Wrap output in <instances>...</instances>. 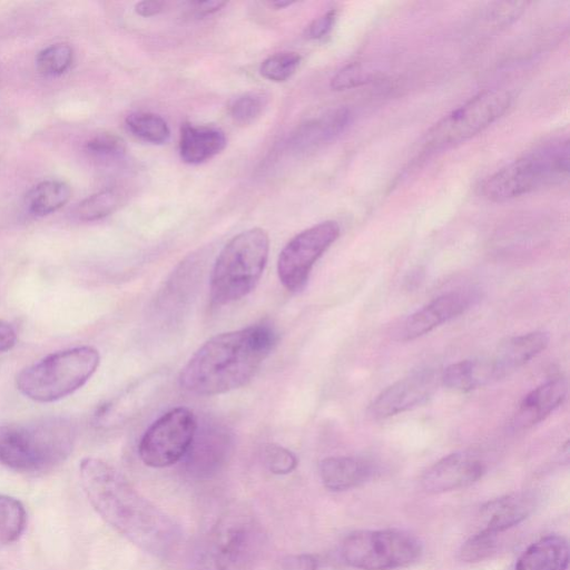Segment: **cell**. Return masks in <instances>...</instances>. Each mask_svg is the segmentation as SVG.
Listing matches in <instances>:
<instances>
[{"label": "cell", "instance_id": "6da1fadb", "mask_svg": "<svg viewBox=\"0 0 570 570\" xmlns=\"http://www.w3.org/2000/svg\"><path fill=\"white\" fill-rule=\"evenodd\" d=\"M79 474L92 508L127 540L155 557H166L176 549L181 537L178 524L115 466L98 458H85Z\"/></svg>", "mask_w": 570, "mask_h": 570}, {"label": "cell", "instance_id": "7a4b0ae2", "mask_svg": "<svg viewBox=\"0 0 570 570\" xmlns=\"http://www.w3.org/2000/svg\"><path fill=\"white\" fill-rule=\"evenodd\" d=\"M277 341L276 331L265 322L217 334L183 367L179 385L207 396L238 389L252 380Z\"/></svg>", "mask_w": 570, "mask_h": 570}, {"label": "cell", "instance_id": "3957f363", "mask_svg": "<svg viewBox=\"0 0 570 570\" xmlns=\"http://www.w3.org/2000/svg\"><path fill=\"white\" fill-rule=\"evenodd\" d=\"M75 430L62 417L0 425V462L16 471L48 470L72 451Z\"/></svg>", "mask_w": 570, "mask_h": 570}, {"label": "cell", "instance_id": "277c9868", "mask_svg": "<svg viewBox=\"0 0 570 570\" xmlns=\"http://www.w3.org/2000/svg\"><path fill=\"white\" fill-rule=\"evenodd\" d=\"M265 535L247 512L220 517L195 546L189 570H248L262 552Z\"/></svg>", "mask_w": 570, "mask_h": 570}, {"label": "cell", "instance_id": "5b68a950", "mask_svg": "<svg viewBox=\"0 0 570 570\" xmlns=\"http://www.w3.org/2000/svg\"><path fill=\"white\" fill-rule=\"evenodd\" d=\"M268 252L269 237L263 228L234 236L215 261L209 284L212 303L223 306L249 294L263 275Z\"/></svg>", "mask_w": 570, "mask_h": 570}, {"label": "cell", "instance_id": "8992f818", "mask_svg": "<svg viewBox=\"0 0 570 570\" xmlns=\"http://www.w3.org/2000/svg\"><path fill=\"white\" fill-rule=\"evenodd\" d=\"M569 139L548 142L491 175L482 194L491 202H504L559 185L569 176Z\"/></svg>", "mask_w": 570, "mask_h": 570}, {"label": "cell", "instance_id": "52a82bcc", "mask_svg": "<svg viewBox=\"0 0 570 570\" xmlns=\"http://www.w3.org/2000/svg\"><path fill=\"white\" fill-rule=\"evenodd\" d=\"M99 352L77 346L52 353L17 375V389L37 402H53L79 390L97 371Z\"/></svg>", "mask_w": 570, "mask_h": 570}, {"label": "cell", "instance_id": "ba28073f", "mask_svg": "<svg viewBox=\"0 0 570 570\" xmlns=\"http://www.w3.org/2000/svg\"><path fill=\"white\" fill-rule=\"evenodd\" d=\"M511 96L503 89L484 90L439 120L422 140L424 153H436L464 142L498 120Z\"/></svg>", "mask_w": 570, "mask_h": 570}, {"label": "cell", "instance_id": "9c48e42d", "mask_svg": "<svg viewBox=\"0 0 570 570\" xmlns=\"http://www.w3.org/2000/svg\"><path fill=\"white\" fill-rule=\"evenodd\" d=\"M344 561L360 570H393L415 562L422 553L420 540L400 529L360 530L342 543Z\"/></svg>", "mask_w": 570, "mask_h": 570}, {"label": "cell", "instance_id": "30bf717a", "mask_svg": "<svg viewBox=\"0 0 570 570\" xmlns=\"http://www.w3.org/2000/svg\"><path fill=\"white\" fill-rule=\"evenodd\" d=\"M191 410L178 406L164 413L142 434L138 444L140 460L151 468H166L180 461L197 430Z\"/></svg>", "mask_w": 570, "mask_h": 570}, {"label": "cell", "instance_id": "8fae6325", "mask_svg": "<svg viewBox=\"0 0 570 570\" xmlns=\"http://www.w3.org/2000/svg\"><path fill=\"white\" fill-rule=\"evenodd\" d=\"M340 233V225L335 220H325L295 235L278 255L277 274L282 285L289 292L301 291L314 264L338 238Z\"/></svg>", "mask_w": 570, "mask_h": 570}, {"label": "cell", "instance_id": "7c38bea8", "mask_svg": "<svg viewBox=\"0 0 570 570\" xmlns=\"http://www.w3.org/2000/svg\"><path fill=\"white\" fill-rule=\"evenodd\" d=\"M441 384V371L433 367L415 370L383 390L370 404L375 420L409 411L428 401Z\"/></svg>", "mask_w": 570, "mask_h": 570}, {"label": "cell", "instance_id": "4fadbf2b", "mask_svg": "<svg viewBox=\"0 0 570 570\" xmlns=\"http://www.w3.org/2000/svg\"><path fill=\"white\" fill-rule=\"evenodd\" d=\"M479 297L475 289H456L434 298L404 321L397 333L399 340L407 342L430 333L463 314Z\"/></svg>", "mask_w": 570, "mask_h": 570}, {"label": "cell", "instance_id": "5bb4252c", "mask_svg": "<svg viewBox=\"0 0 570 570\" xmlns=\"http://www.w3.org/2000/svg\"><path fill=\"white\" fill-rule=\"evenodd\" d=\"M485 472L483 461L470 452L451 453L430 468L421 476V487L428 493H443L469 487Z\"/></svg>", "mask_w": 570, "mask_h": 570}, {"label": "cell", "instance_id": "9a60e30c", "mask_svg": "<svg viewBox=\"0 0 570 570\" xmlns=\"http://www.w3.org/2000/svg\"><path fill=\"white\" fill-rule=\"evenodd\" d=\"M232 448L229 433L222 428H203L195 432L185 454L187 473L195 479L214 476L225 464Z\"/></svg>", "mask_w": 570, "mask_h": 570}, {"label": "cell", "instance_id": "2e32d148", "mask_svg": "<svg viewBox=\"0 0 570 570\" xmlns=\"http://www.w3.org/2000/svg\"><path fill=\"white\" fill-rule=\"evenodd\" d=\"M567 381L552 377L530 391L521 400L512 420L514 429H528L543 421L567 396Z\"/></svg>", "mask_w": 570, "mask_h": 570}, {"label": "cell", "instance_id": "e0dca14e", "mask_svg": "<svg viewBox=\"0 0 570 570\" xmlns=\"http://www.w3.org/2000/svg\"><path fill=\"white\" fill-rule=\"evenodd\" d=\"M160 377L155 374L138 382L120 395L100 404L95 414L94 423L99 428H112L135 415L158 386Z\"/></svg>", "mask_w": 570, "mask_h": 570}, {"label": "cell", "instance_id": "ac0fdd59", "mask_svg": "<svg viewBox=\"0 0 570 570\" xmlns=\"http://www.w3.org/2000/svg\"><path fill=\"white\" fill-rule=\"evenodd\" d=\"M351 119V111L345 107L328 110L297 128L291 146L299 151L318 148L338 137L348 127Z\"/></svg>", "mask_w": 570, "mask_h": 570}, {"label": "cell", "instance_id": "d6986e66", "mask_svg": "<svg viewBox=\"0 0 570 570\" xmlns=\"http://www.w3.org/2000/svg\"><path fill=\"white\" fill-rule=\"evenodd\" d=\"M227 144L223 130L214 126L185 122L180 127L179 156L189 165H198L219 154Z\"/></svg>", "mask_w": 570, "mask_h": 570}, {"label": "cell", "instance_id": "ffe728a7", "mask_svg": "<svg viewBox=\"0 0 570 570\" xmlns=\"http://www.w3.org/2000/svg\"><path fill=\"white\" fill-rule=\"evenodd\" d=\"M548 344L549 335L542 331L512 336L501 342L491 357L499 377L502 379L528 363L544 351Z\"/></svg>", "mask_w": 570, "mask_h": 570}, {"label": "cell", "instance_id": "44dd1931", "mask_svg": "<svg viewBox=\"0 0 570 570\" xmlns=\"http://www.w3.org/2000/svg\"><path fill=\"white\" fill-rule=\"evenodd\" d=\"M373 474V465L355 456H328L320 463V476L331 491H345L365 483Z\"/></svg>", "mask_w": 570, "mask_h": 570}, {"label": "cell", "instance_id": "7402d4cb", "mask_svg": "<svg viewBox=\"0 0 570 570\" xmlns=\"http://www.w3.org/2000/svg\"><path fill=\"white\" fill-rule=\"evenodd\" d=\"M534 509V499L529 493H513L488 502L481 510L484 529L502 533L528 518Z\"/></svg>", "mask_w": 570, "mask_h": 570}, {"label": "cell", "instance_id": "603a6c76", "mask_svg": "<svg viewBox=\"0 0 570 570\" xmlns=\"http://www.w3.org/2000/svg\"><path fill=\"white\" fill-rule=\"evenodd\" d=\"M569 564V544L558 534L546 535L519 557L514 570H566Z\"/></svg>", "mask_w": 570, "mask_h": 570}, {"label": "cell", "instance_id": "cb8c5ba5", "mask_svg": "<svg viewBox=\"0 0 570 570\" xmlns=\"http://www.w3.org/2000/svg\"><path fill=\"white\" fill-rule=\"evenodd\" d=\"M499 379L491 357L460 361L441 371V384L460 392L472 391Z\"/></svg>", "mask_w": 570, "mask_h": 570}, {"label": "cell", "instance_id": "d4e9b609", "mask_svg": "<svg viewBox=\"0 0 570 570\" xmlns=\"http://www.w3.org/2000/svg\"><path fill=\"white\" fill-rule=\"evenodd\" d=\"M71 195L68 184L61 180H45L26 195V208L35 216L49 215L67 204Z\"/></svg>", "mask_w": 570, "mask_h": 570}, {"label": "cell", "instance_id": "484cf974", "mask_svg": "<svg viewBox=\"0 0 570 570\" xmlns=\"http://www.w3.org/2000/svg\"><path fill=\"white\" fill-rule=\"evenodd\" d=\"M128 131L136 138L154 145H161L168 141L170 129L166 120L156 114L136 111L125 119Z\"/></svg>", "mask_w": 570, "mask_h": 570}, {"label": "cell", "instance_id": "4316f807", "mask_svg": "<svg viewBox=\"0 0 570 570\" xmlns=\"http://www.w3.org/2000/svg\"><path fill=\"white\" fill-rule=\"evenodd\" d=\"M27 521L23 504L16 498L0 494V544H9L19 539Z\"/></svg>", "mask_w": 570, "mask_h": 570}, {"label": "cell", "instance_id": "83f0119b", "mask_svg": "<svg viewBox=\"0 0 570 570\" xmlns=\"http://www.w3.org/2000/svg\"><path fill=\"white\" fill-rule=\"evenodd\" d=\"M120 203L116 189H104L83 199L75 209L78 219L91 222L111 214Z\"/></svg>", "mask_w": 570, "mask_h": 570}, {"label": "cell", "instance_id": "f1b7e54d", "mask_svg": "<svg viewBox=\"0 0 570 570\" xmlns=\"http://www.w3.org/2000/svg\"><path fill=\"white\" fill-rule=\"evenodd\" d=\"M73 50L67 43H56L42 49L37 58L36 66L45 76H60L72 65Z\"/></svg>", "mask_w": 570, "mask_h": 570}, {"label": "cell", "instance_id": "f546056e", "mask_svg": "<svg viewBox=\"0 0 570 570\" xmlns=\"http://www.w3.org/2000/svg\"><path fill=\"white\" fill-rule=\"evenodd\" d=\"M301 61L302 57L297 52H276L263 60L259 73L267 80L283 82L296 72Z\"/></svg>", "mask_w": 570, "mask_h": 570}, {"label": "cell", "instance_id": "4dcf8cb0", "mask_svg": "<svg viewBox=\"0 0 570 570\" xmlns=\"http://www.w3.org/2000/svg\"><path fill=\"white\" fill-rule=\"evenodd\" d=\"M267 98L262 92H246L238 96L229 106L233 121L240 126L254 122L264 111Z\"/></svg>", "mask_w": 570, "mask_h": 570}, {"label": "cell", "instance_id": "1f68e13d", "mask_svg": "<svg viewBox=\"0 0 570 570\" xmlns=\"http://www.w3.org/2000/svg\"><path fill=\"white\" fill-rule=\"evenodd\" d=\"M498 533L482 528L460 548L459 557L464 562H478L488 558L497 548Z\"/></svg>", "mask_w": 570, "mask_h": 570}, {"label": "cell", "instance_id": "d6a6232c", "mask_svg": "<svg viewBox=\"0 0 570 570\" xmlns=\"http://www.w3.org/2000/svg\"><path fill=\"white\" fill-rule=\"evenodd\" d=\"M86 150L98 158L117 159L126 154L125 141L117 135L102 132L86 142Z\"/></svg>", "mask_w": 570, "mask_h": 570}, {"label": "cell", "instance_id": "836d02e7", "mask_svg": "<svg viewBox=\"0 0 570 570\" xmlns=\"http://www.w3.org/2000/svg\"><path fill=\"white\" fill-rule=\"evenodd\" d=\"M263 460L272 473L279 475L288 474L297 466L296 455L288 449L274 443L265 445Z\"/></svg>", "mask_w": 570, "mask_h": 570}, {"label": "cell", "instance_id": "e575fe53", "mask_svg": "<svg viewBox=\"0 0 570 570\" xmlns=\"http://www.w3.org/2000/svg\"><path fill=\"white\" fill-rule=\"evenodd\" d=\"M371 75L360 63L353 62L340 69L331 79L333 90H345L360 87L371 81Z\"/></svg>", "mask_w": 570, "mask_h": 570}, {"label": "cell", "instance_id": "d590c367", "mask_svg": "<svg viewBox=\"0 0 570 570\" xmlns=\"http://www.w3.org/2000/svg\"><path fill=\"white\" fill-rule=\"evenodd\" d=\"M337 17V11L331 9L314 19L306 28L305 36L311 40H318L325 37L333 28Z\"/></svg>", "mask_w": 570, "mask_h": 570}, {"label": "cell", "instance_id": "8d00e7d4", "mask_svg": "<svg viewBox=\"0 0 570 570\" xmlns=\"http://www.w3.org/2000/svg\"><path fill=\"white\" fill-rule=\"evenodd\" d=\"M318 563L315 556L301 553L287 557L283 562V567L284 570H317Z\"/></svg>", "mask_w": 570, "mask_h": 570}, {"label": "cell", "instance_id": "74e56055", "mask_svg": "<svg viewBox=\"0 0 570 570\" xmlns=\"http://www.w3.org/2000/svg\"><path fill=\"white\" fill-rule=\"evenodd\" d=\"M17 341L13 327L6 321L0 320V353L11 350Z\"/></svg>", "mask_w": 570, "mask_h": 570}, {"label": "cell", "instance_id": "f35d334b", "mask_svg": "<svg viewBox=\"0 0 570 570\" xmlns=\"http://www.w3.org/2000/svg\"><path fill=\"white\" fill-rule=\"evenodd\" d=\"M165 7L163 1H140L135 4V11L141 17H151L161 13Z\"/></svg>", "mask_w": 570, "mask_h": 570}, {"label": "cell", "instance_id": "ab89813d", "mask_svg": "<svg viewBox=\"0 0 570 570\" xmlns=\"http://www.w3.org/2000/svg\"><path fill=\"white\" fill-rule=\"evenodd\" d=\"M194 6L195 11L198 14L207 16L220 10L224 6L227 4L225 1H216V0H207V1H196L191 3Z\"/></svg>", "mask_w": 570, "mask_h": 570}, {"label": "cell", "instance_id": "60d3db41", "mask_svg": "<svg viewBox=\"0 0 570 570\" xmlns=\"http://www.w3.org/2000/svg\"><path fill=\"white\" fill-rule=\"evenodd\" d=\"M292 2H288V1H274V2H271V6L274 7L275 9H283L285 7H288L291 6Z\"/></svg>", "mask_w": 570, "mask_h": 570}]
</instances>
